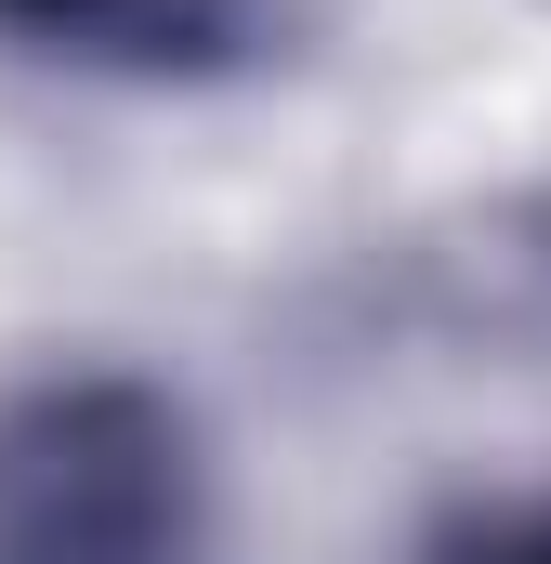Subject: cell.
<instances>
[{
  "label": "cell",
  "instance_id": "6da1fadb",
  "mask_svg": "<svg viewBox=\"0 0 551 564\" xmlns=\"http://www.w3.org/2000/svg\"><path fill=\"white\" fill-rule=\"evenodd\" d=\"M210 421L119 355H66L0 394V564H210Z\"/></svg>",
  "mask_w": 551,
  "mask_h": 564
},
{
  "label": "cell",
  "instance_id": "7a4b0ae2",
  "mask_svg": "<svg viewBox=\"0 0 551 564\" xmlns=\"http://www.w3.org/2000/svg\"><path fill=\"white\" fill-rule=\"evenodd\" d=\"M0 40L119 93H197L289 40V0H0Z\"/></svg>",
  "mask_w": 551,
  "mask_h": 564
},
{
  "label": "cell",
  "instance_id": "3957f363",
  "mask_svg": "<svg viewBox=\"0 0 551 564\" xmlns=\"http://www.w3.org/2000/svg\"><path fill=\"white\" fill-rule=\"evenodd\" d=\"M408 564H551V486H486V499L433 512Z\"/></svg>",
  "mask_w": 551,
  "mask_h": 564
}]
</instances>
